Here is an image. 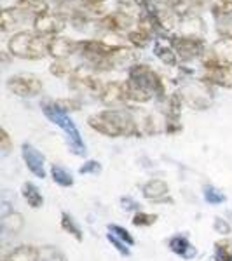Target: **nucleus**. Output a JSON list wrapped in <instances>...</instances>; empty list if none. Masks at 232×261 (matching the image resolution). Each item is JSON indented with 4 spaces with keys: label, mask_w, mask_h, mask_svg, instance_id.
<instances>
[{
    "label": "nucleus",
    "mask_w": 232,
    "mask_h": 261,
    "mask_svg": "<svg viewBox=\"0 0 232 261\" xmlns=\"http://www.w3.org/2000/svg\"><path fill=\"white\" fill-rule=\"evenodd\" d=\"M87 124L91 129L107 138H131L142 134L136 113L124 108H108L92 113L87 119Z\"/></svg>",
    "instance_id": "1"
},
{
    "label": "nucleus",
    "mask_w": 232,
    "mask_h": 261,
    "mask_svg": "<svg viewBox=\"0 0 232 261\" xmlns=\"http://www.w3.org/2000/svg\"><path fill=\"white\" fill-rule=\"evenodd\" d=\"M48 39L44 35H39L37 32L21 30L12 33V37L7 42V49L12 58L19 60H44L49 56L48 53Z\"/></svg>",
    "instance_id": "2"
},
{
    "label": "nucleus",
    "mask_w": 232,
    "mask_h": 261,
    "mask_svg": "<svg viewBox=\"0 0 232 261\" xmlns=\"http://www.w3.org/2000/svg\"><path fill=\"white\" fill-rule=\"evenodd\" d=\"M44 113L53 124L60 125V127L66 133L68 141H70V148L75 155L86 153V145H84L81 134H79V129L75 127V124L70 120V117L66 115V112L60 110L54 103H49V105H44Z\"/></svg>",
    "instance_id": "3"
},
{
    "label": "nucleus",
    "mask_w": 232,
    "mask_h": 261,
    "mask_svg": "<svg viewBox=\"0 0 232 261\" xmlns=\"http://www.w3.org/2000/svg\"><path fill=\"white\" fill-rule=\"evenodd\" d=\"M128 79H131L142 86L145 91H149L152 96H157V98H164L166 96V87L161 79V75L155 70H152L149 65H133L128 71Z\"/></svg>",
    "instance_id": "4"
},
{
    "label": "nucleus",
    "mask_w": 232,
    "mask_h": 261,
    "mask_svg": "<svg viewBox=\"0 0 232 261\" xmlns=\"http://www.w3.org/2000/svg\"><path fill=\"white\" fill-rule=\"evenodd\" d=\"M70 86L75 91L87 92L92 98H101V92L105 89V84L98 79L96 70L91 65L77 66L74 75L70 77Z\"/></svg>",
    "instance_id": "5"
},
{
    "label": "nucleus",
    "mask_w": 232,
    "mask_h": 261,
    "mask_svg": "<svg viewBox=\"0 0 232 261\" xmlns=\"http://www.w3.org/2000/svg\"><path fill=\"white\" fill-rule=\"evenodd\" d=\"M7 89L19 98H33L44 89V82L35 73H16L7 81Z\"/></svg>",
    "instance_id": "6"
},
{
    "label": "nucleus",
    "mask_w": 232,
    "mask_h": 261,
    "mask_svg": "<svg viewBox=\"0 0 232 261\" xmlns=\"http://www.w3.org/2000/svg\"><path fill=\"white\" fill-rule=\"evenodd\" d=\"M170 45L182 61H191L196 60V58H202V54L206 53L204 39H191V37L178 35V37H173Z\"/></svg>",
    "instance_id": "7"
},
{
    "label": "nucleus",
    "mask_w": 232,
    "mask_h": 261,
    "mask_svg": "<svg viewBox=\"0 0 232 261\" xmlns=\"http://www.w3.org/2000/svg\"><path fill=\"white\" fill-rule=\"evenodd\" d=\"M66 27V18L60 12H42L33 18V30L44 37H56Z\"/></svg>",
    "instance_id": "8"
},
{
    "label": "nucleus",
    "mask_w": 232,
    "mask_h": 261,
    "mask_svg": "<svg viewBox=\"0 0 232 261\" xmlns=\"http://www.w3.org/2000/svg\"><path fill=\"white\" fill-rule=\"evenodd\" d=\"M201 82L208 84V86L232 89V66L222 65V63H213V65L202 66Z\"/></svg>",
    "instance_id": "9"
},
{
    "label": "nucleus",
    "mask_w": 232,
    "mask_h": 261,
    "mask_svg": "<svg viewBox=\"0 0 232 261\" xmlns=\"http://www.w3.org/2000/svg\"><path fill=\"white\" fill-rule=\"evenodd\" d=\"M213 63H222V65L232 66V39L220 37L212 44L210 50L202 54V66L213 65Z\"/></svg>",
    "instance_id": "10"
},
{
    "label": "nucleus",
    "mask_w": 232,
    "mask_h": 261,
    "mask_svg": "<svg viewBox=\"0 0 232 261\" xmlns=\"http://www.w3.org/2000/svg\"><path fill=\"white\" fill-rule=\"evenodd\" d=\"M21 157L25 161V166L28 167V171L33 176H37L40 179L45 178V167H44L45 159L35 146L30 145V143H23V146H21Z\"/></svg>",
    "instance_id": "11"
},
{
    "label": "nucleus",
    "mask_w": 232,
    "mask_h": 261,
    "mask_svg": "<svg viewBox=\"0 0 232 261\" xmlns=\"http://www.w3.org/2000/svg\"><path fill=\"white\" fill-rule=\"evenodd\" d=\"M134 23V18L131 16L124 14L121 11H113V12H108L107 16L98 19V24L103 30L107 32H112V33H117V32H131V27Z\"/></svg>",
    "instance_id": "12"
},
{
    "label": "nucleus",
    "mask_w": 232,
    "mask_h": 261,
    "mask_svg": "<svg viewBox=\"0 0 232 261\" xmlns=\"http://www.w3.org/2000/svg\"><path fill=\"white\" fill-rule=\"evenodd\" d=\"M101 103L108 108H122L128 103V96L124 91L122 82H108L105 84V89L101 92Z\"/></svg>",
    "instance_id": "13"
},
{
    "label": "nucleus",
    "mask_w": 232,
    "mask_h": 261,
    "mask_svg": "<svg viewBox=\"0 0 232 261\" xmlns=\"http://www.w3.org/2000/svg\"><path fill=\"white\" fill-rule=\"evenodd\" d=\"M48 53L54 60H66L74 53H79V42L66 37H53L48 42Z\"/></svg>",
    "instance_id": "14"
},
{
    "label": "nucleus",
    "mask_w": 232,
    "mask_h": 261,
    "mask_svg": "<svg viewBox=\"0 0 232 261\" xmlns=\"http://www.w3.org/2000/svg\"><path fill=\"white\" fill-rule=\"evenodd\" d=\"M180 28V35L183 37H191V39H204L206 33V27L204 21L199 14H194V12H189L180 18L178 23Z\"/></svg>",
    "instance_id": "15"
},
{
    "label": "nucleus",
    "mask_w": 232,
    "mask_h": 261,
    "mask_svg": "<svg viewBox=\"0 0 232 261\" xmlns=\"http://www.w3.org/2000/svg\"><path fill=\"white\" fill-rule=\"evenodd\" d=\"M27 11L19 9V7H6L2 9V16H0V28L4 33L7 32H14L19 27H23L25 19H27ZM16 33V32H14Z\"/></svg>",
    "instance_id": "16"
},
{
    "label": "nucleus",
    "mask_w": 232,
    "mask_h": 261,
    "mask_svg": "<svg viewBox=\"0 0 232 261\" xmlns=\"http://www.w3.org/2000/svg\"><path fill=\"white\" fill-rule=\"evenodd\" d=\"M183 99L187 101L191 107L197 108V110H206L210 107V96L212 91L208 87H185L183 89Z\"/></svg>",
    "instance_id": "17"
},
{
    "label": "nucleus",
    "mask_w": 232,
    "mask_h": 261,
    "mask_svg": "<svg viewBox=\"0 0 232 261\" xmlns=\"http://www.w3.org/2000/svg\"><path fill=\"white\" fill-rule=\"evenodd\" d=\"M168 192H170V187H168V183H164L163 179H150L142 187L143 197L154 202H159L161 199H164V195H168Z\"/></svg>",
    "instance_id": "18"
},
{
    "label": "nucleus",
    "mask_w": 232,
    "mask_h": 261,
    "mask_svg": "<svg viewBox=\"0 0 232 261\" xmlns=\"http://www.w3.org/2000/svg\"><path fill=\"white\" fill-rule=\"evenodd\" d=\"M40 259V251L35 246H19L16 249H12L9 254L4 256L2 261H39Z\"/></svg>",
    "instance_id": "19"
},
{
    "label": "nucleus",
    "mask_w": 232,
    "mask_h": 261,
    "mask_svg": "<svg viewBox=\"0 0 232 261\" xmlns=\"http://www.w3.org/2000/svg\"><path fill=\"white\" fill-rule=\"evenodd\" d=\"M122 84H124V91H126V96H128V101H133V103H147V101H150L154 98L149 91H145L142 86H138L136 82L131 81V79H128V81H124Z\"/></svg>",
    "instance_id": "20"
},
{
    "label": "nucleus",
    "mask_w": 232,
    "mask_h": 261,
    "mask_svg": "<svg viewBox=\"0 0 232 261\" xmlns=\"http://www.w3.org/2000/svg\"><path fill=\"white\" fill-rule=\"evenodd\" d=\"M170 249L175 252V254L182 256L185 259L196 256V247H192L191 242L185 237H182V235H175V237L170 239Z\"/></svg>",
    "instance_id": "21"
},
{
    "label": "nucleus",
    "mask_w": 232,
    "mask_h": 261,
    "mask_svg": "<svg viewBox=\"0 0 232 261\" xmlns=\"http://www.w3.org/2000/svg\"><path fill=\"white\" fill-rule=\"evenodd\" d=\"M21 195H23V199L27 200V204L32 209H40L44 205V197H42L40 190L33 183H25L21 187Z\"/></svg>",
    "instance_id": "22"
},
{
    "label": "nucleus",
    "mask_w": 232,
    "mask_h": 261,
    "mask_svg": "<svg viewBox=\"0 0 232 261\" xmlns=\"http://www.w3.org/2000/svg\"><path fill=\"white\" fill-rule=\"evenodd\" d=\"M154 54L166 66H176V63H178V56H176V53L173 50L171 45L163 44V42H159V40L155 42V45H154Z\"/></svg>",
    "instance_id": "23"
},
{
    "label": "nucleus",
    "mask_w": 232,
    "mask_h": 261,
    "mask_svg": "<svg viewBox=\"0 0 232 261\" xmlns=\"http://www.w3.org/2000/svg\"><path fill=\"white\" fill-rule=\"evenodd\" d=\"M51 75L58 79H70L75 71V66L68 60H54L49 66Z\"/></svg>",
    "instance_id": "24"
},
{
    "label": "nucleus",
    "mask_w": 232,
    "mask_h": 261,
    "mask_svg": "<svg viewBox=\"0 0 232 261\" xmlns=\"http://www.w3.org/2000/svg\"><path fill=\"white\" fill-rule=\"evenodd\" d=\"M14 6L27 12H32L33 16H39L42 12L49 11V6L45 0H16Z\"/></svg>",
    "instance_id": "25"
},
{
    "label": "nucleus",
    "mask_w": 232,
    "mask_h": 261,
    "mask_svg": "<svg viewBox=\"0 0 232 261\" xmlns=\"http://www.w3.org/2000/svg\"><path fill=\"white\" fill-rule=\"evenodd\" d=\"M61 228H63V231H66L68 235H72V237H74L77 242H82L84 241L82 230L79 228V225L75 223L74 218H72L70 214L65 213V211L61 213Z\"/></svg>",
    "instance_id": "26"
},
{
    "label": "nucleus",
    "mask_w": 232,
    "mask_h": 261,
    "mask_svg": "<svg viewBox=\"0 0 232 261\" xmlns=\"http://www.w3.org/2000/svg\"><path fill=\"white\" fill-rule=\"evenodd\" d=\"M51 176H53L54 183L60 185V187H63V188L74 187V178H72V174L65 169V167L58 166V164L51 166Z\"/></svg>",
    "instance_id": "27"
},
{
    "label": "nucleus",
    "mask_w": 232,
    "mask_h": 261,
    "mask_svg": "<svg viewBox=\"0 0 232 261\" xmlns=\"http://www.w3.org/2000/svg\"><path fill=\"white\" fill-rule=\"evenodd\" d=\"M182 105H183V96L180 92H173L168 98V112H166V119H178L180 120V113H182Z\"/></svg>",
    "instance_id": "28"
},
{
    "label": "nucleus",
    "mask_w": 232,
    "mask_h": 261,
    "mask_svg": "<svg viewBox=\"0 0 232 261\" xmlns=\"http://www.w3.org/2000/svg\"><path fill=\"white\" fill-rule=\"evenodd\" d=\"M215 258L220 261H232V241L230 239H220L215 242Z\"/></svg>",
    "instance_id": "29"
},
{
    "label": "nucleus",
    "mask_w": 232,
    "mask_h": 261,
    "mask_svg": "<svg viewBox=\"0 0 232 261\" xmlns=\"http://www.w3.org/2000/svg\"><path fill=\"white\" fill-rule=\"evenodd\" d=\"M2 228L4 231H9V233H18L23 228V216L19 213H11L7 214L2 220Z\"/></svg>",
    "instance_id": "30"
},
{
    "label": "nucleus",
    "mask_w": 232,
    "mask_h": 261,
    "mask_svg": "<svg viewBox=\"0 0 232 261\" xmlns=\"http://www.w3.org/2000/svg\"><path fill=\"white\" fill-rule=\"evenodd\" d=\"M212 12L218 19H229L232 18V2L230 0H215L212 6Z\"/></svg>",
    "instance_id": "31"
},
{
    "label": "nucleus",
    "mask_w": 232,
    "mask_h": 261,
    "mask_svg": "<svg viewBox=\"0 0 232 261\" xmlns=\"http://www.w3.org/2000/svg\"><path fill=\"white\" fill-rule=\"evenodd\" d=\"M150 40H152V35H150V33H147V32H143L142 28H134V30L128 32V42L131 45H134V47H138V49L145 47Z\"/></svg>",
    "instance_id": "32"
},
{
    "label": "nucleus",
    "mask_w": 232,
    "mask_h": 261,
    "mask_svg": "<svg viewBox=\"0 0 232 261\" xmlns=\"http://www.w3.org/2000/svg\"><path fill=\"white\" fill-rule=\"evenodd\" d=\"M202 193H204V200L212 205H218V204H222V202H225V195H223L218 188L212 187V185H206V187L202 188Z\"/></svg>",
    "instance_id": "33"
},
{
    "label": "nucleus",
    "mask_w": 232,
    "mask_h": 261,
    "mask_svg": "<svg viewBox=\"0 0 232 261\" xmlns=\"http://www.w3.org/2000/svg\"><path fill=\"white\" fill-rule=\"evenodd\" d=\"M155 221H157V214H150V213H143V211H138L131 220L134 226H150V225H154Z\"/></svg>",
    "instance_id": "34"
},
{
    "label": "nucleus",
    "mask_w": 232,
    "mask_h": 261,
    "mask_svg": "<svg viewBox=\"0 0 232 261\" xmlns=\"http://www.w3.org/2000/svg\"><path fill=\"white\" fill-rule=\"evenodd\" d=\"M108 231H110L112 235H115L117 239H121L122 242H126L128 246H134V239L133 235L129 233L126 228H122L119 225H108Z\"/></svg>",
    "instance_id": "35"
},
{
    "label": "nucleus",
    "mask_w": 232,
    "mask_h": 261,
    "mask_svg": "<svg viewBox=\"0 0 232 261\" xmlns=\"http://www.w3.org/2000/svg\"><path fill=\"white\" fill-rule=\"evenodd\" d=\"M166 4L178 16H185L191 12V0H166Z\"/></svg>",
    "instance_id": "36"
},
{
    "label": "nucleus",
    "mask_w": 232,
    "mask_h": 261,
    "mask_svg": "<svg viewBox=\"0 0 232 261\" xmlns=\"http://www.w3.org/2000/svg\"><path fill=\"white\" fill-rule=\"evenodd\" d=\"M54 105L63 112H77L82 107V103L79 99H56Z\"/></svg>",
    "instance_id": "37"
},
{
    "label": "nucleus",
    "mask_w": 232,
    "mask_h": 261,
    "mask_svg": "<svg viewBox=\"0 0 232 261\" xmlns=\"http://www.w3.org/2000/svg\"><path fill=\"white\" fill-rule=\"evenodd\" d=\"M107 239H108V242H110L112 246L115 247V249L119 251L122 256H129V254H131V251L128 249V244H126V242H122L121 239H117L115 235L107 233Z\"/></svg>",
    "instance_id": "38"
},
{
    "label": "nucleus",
    "mask_w": 232,
    "mask_h": 261,
    "mask_svg": "<svg viewBox=\"0 0 232 261\" xmlns=\"http://www.w3.org/2000/svg\"><path fill=\"white\" fill-rule=\"evenodd\" d=\"M100 171H101V166H100V162H96V161H87L81 169H79L81 174H98Z\"/></svg>",
    "instance_id": "39"
},
{
    "label": "nucleus",
    "mask_w": 232,
    "mask_h": 261,
    "mask_svg": "<svg viewBox=\"0 0 232 261\" xmlns=\"http://www.w3.org/2000/svg\"><path fill=\"white\" fill-rule=\"evenodd\" d=\"M213 228L217 233H222V235H229L232 226L227 223L225 220H222V218H215V223H213Z\"/></svg>",
    "instance_id": "40"
},
{
    "label": "nucleus",
    "mask_w": 232,
    "mask_h": 261,
    "mask_svg": "<svg viewBox=\"0 0 232 261\" xmlns=\"http://www.w3.org/2000/svg\"><path fill=\"white\" fill-rule=\"evenodd\" d=\"M11 146H12V141H11L9 133H7L6 127H2V129H0V148L7 153V151L11 150Z\"/></svg>",
    "instance_id": "41"
},
{
    "label": "nucleus",
    "mask_w": 232,
    "mask_h": 261,
    "mask_svg": "<svg viewBox=\"0 0 232 261\" xmlns=\"http://www.w3.org/2000/svg\"><path fill=\"white\" fill-rule=\"evenodd\" d=\"M182 130V124L178 119H166V133L168 134H176Z\"/></svg>",
    "instance_id": "42"
},
{
    "label": "nucleus",
    "mask_w": 232,
    "mask_h": 261,
    "mask_svg": "<svg viewBox=\"0 0 232 261\" xmlns=\"http://www.w3.org/2000/svg\"><path fill=\"white\" fill-rule=\"evenodd\" d=\"M210 2H212V0H191V12L196 14V11H201V9H204V7H208Z\"/></svg>",
    "instance_id": "43"
},
{
    "label": "nucleus",
    "mask_w": 232,
    "mask_h": 261,
    "mask_svg": "<svg viewBox=\"0 0 232 261\" xmlns=\"http://www.w3.org/2000/svg\"><path fill=\"white\" fill-rule=\"evenodd\" d=\"M218 32H220L222 37L232 39V23H223V27H218Z\"/></svg>",
    "instance_id": "44"
},
{
    "label": "nucleus",
    "mask_w": 232,
    "mask_h": 261,
    "mask_svg": "<svg viewBox=\"0 0 232 261\" xmlns=\"http://www.w3.org/2000/svg\"><path fill=\"white\" fill-rule=\"evenodd\" d=\"M121 202H122V207L124 209H138V204L133 199H129V197H122Z\"/></svg>",
    "instance_id": "45"
},
{
    "label": "nucleus",
    "mask_w": 232,
    "mask_h": 261,
    "mask_svg": "<svg viewBox=\"0 0 232 261\" xmlns=\"http://www.w3.org/2000/svg\"><path fill=\"white\" fill-rule=\"evenodd\" d=\"M82 2H95V0H82Z\"/></svg>",
    "instance_id": "46"
},
{
    "label": "nucleus",
    "mask_w": 232,
    "mask_h": 261,
    "mask_svg": "<svg viewBox=\"0 0 232 261\" xmlns=\"http://www.w3.org/2000/svg\"><path fill=\"white\" fill-rule=\"evenodd\" d=\"M230 2H232V0H230Z\"/></svg>",
    "instance_id": "47"
}]
</instances>
